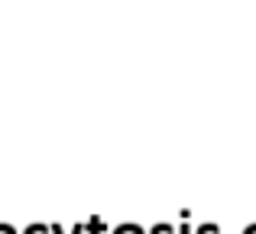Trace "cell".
<instances>
[{
	"instance_id": "1",
	"label": "cell",
	"mask_w": 256,
	"mask_h": 234,
	"mask_svg": "<svg viewBox=\"0 0 256 234\" xmlns=\"http://www.w3.org/2000/svg\"><path fill=\"white\" fill-rule=\"evenodd\" d=\"M117 234H143L136 228V224H124V228H117Z\"/></svg>"
},
{
	"instance_id": "2",
	"label": "cell",
	"mask_w": 256,
	"mask_h": 234,
	"mask_svg": "<svg viewBox=\"0 0 256 234\" xmlns=\"http://www.w3.org/2000/svg\"><path fill=\"white\" fill-rule=\"evenodd\" d=\"M26 234H46V228H42V224H36V228H32V231H26Z\"/></svg>"
},
{
	"instance_id": "3",
	"label": "cell",
	"mask_w": 256,
	"mask_h": 234,
	"mask_svg": "<svg viewBox=\"0 0 256 234\" xmlns=\"http://www.w3.org/2000/svg\"><path fill=\"white\" fill-rule=\"evenodd\" d=\"M0 234H13V228L10 224H0Z\"/></svg>"
},
{
	"instance_id": "4",
	"label": "cell",
	"mask_w": 256,
	"mask_h": 234,
	"mask_svg": "<svg viewBox=\"0 0 256 234\" xmlns=\"http://www.w3.org/2000/svg\"><path fill=\"white\" fill-rule=\"evenodd\" d=\"M152 234H169V228H152Z\"/></svg>"
},
{
	"instance_id": "5",
	"label": "cell",
	"mask_w": 256,
	"mask_h": 234,
	"mask_svg": "<svg viewBox=\"0 0 256 234\" xmlns=\"http://www.w3.org/2000/svg\"><path fill=\"white\" fill-rule=\"evenodd\" d=\"M201 234H218V228H201Z\"/></svg>"
},
{
	"instance_id": "6",
	"label": "cell",
	"mask_w": 256,
	"mask_h": 234,
	"mask_svg": "<svg viewBox=\"0 0 256 234\" xmlns=\"http://www.w3.org/2000/svg\"><path fill=\"white\" fill-rule=\"evenodd\" d=\"M246 234H256V224H253V228H246Z\"/></svg>"
}]
</instances>
